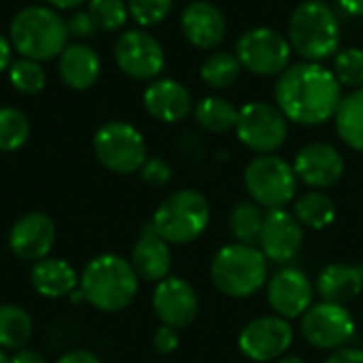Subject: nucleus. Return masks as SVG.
I'll use <instances>...</instances> for the list:
<instances>
[{
	"instance_id": "nucleus-1",
	"label": "nucleus",
	"mask_w": 363,
	"mask_h": 363,
	"mask_svg": "<svg viewBox=\"0 0 363 363\" xmlns=\"http://www.w3.org/2000/svg\"><path fill=\"white\" fill-rule=\"evenodd\" d=\"M281 113L300 125H321L330 121L342 100V85L330 68L319 62L289 66L274 87Z\"/></svg>"
},
{
	"instance_id": "nucleus-2",
	"label": "nucleus",
	"mask_w": 363,
	"mask_h": 363,
	"mask_svg": "<svg viewBox=\"0 0 363 363\" xmlns=\"http://www.w3.org/2000/svg\"><path fill=\"white\" fill-rule=\"evenodd\" d=\"M138 274L130 259L102 253L87 262L79 277L85 302L100 313H119L128 308L138 294Z\"/></svg>"
},
{
	"instance_id": "nucleus-3",
	"label": "nucleus",
	"mask_w": 363,
	"mask_h": 363,
	"mask_svg": "<svg viewBox=\"0 0 363 363\" xmlns=\"http://www.w3.org/2000/svg\"><path fill=\"white\" fill-rule=\"evenodd\" d=\"M13 49L28 60L47 62L57 57L68 45L66 19L51 6L30 4L15 13L9 26Z\"/></svg>"
},
{
	"instance_id": "nucleus-4",
	"label": "nucleus",
	"mask_w": 363,
	"mask_h": 363,
	"mask_svg": "<svg viewBox=\"0 0 363 363\" xmlns=\"http://www.w3.org/2000/svg\"><path fill=\"white\" fill-rule=\"evenodd\" d=\"M289 45L308 62H321L340 51L342 30L336 13L323 0H304L289 19Z\"/></svg>"
},
{
	"instance_id": "nucleus-5",
	"label": "nucleus",
	"mask_w": 363,
	"mask_h": 363,
	"mask_svg": "<svg viewBox=\"0 0 363 363\" xmlns=\"http://www.w3.org/2000/svg\"><path fill=\"white\" fill-rule=\"evenodd\" d=\"M211 279L223 296L251 298L268 279V259L253 245H228L213 257Z\"/></svg>"
},
{
	"instance_id": "nucleus-6",
	"label": "nucleus",
	"mask_w": 363,
	"mask_h": 363,
	"mask_svg": "<svg viewBox=\"0 0 363 363\" xmlns=\"http://www.w3.org/2000/svg\"><path fill=\"white\" fill-rule=\"evenodd\" d=\"M211 223L208 200L196 189H179L164 198L151 217L153 232L168 245L198 240Z\"/></svg>"
},
{
	"instance_id": "nucleus-7",
	"label": "nucleus",
	"mask_w": 363,
	"mask_h": 363,
	"mask_svg": "<svg viewBox=\"0 0 363 363\" xmlns=\"http://www.w3.org/2000/svg\"><path fill=\"white\" fill-rule=\"evenodd\" d=\"M91 149L100 166L115 174H132L147 162V143L128 121H106L94 134Z\"/></svg>"
},
{
	"instance_id": "nucleus-8",
	"label": "nucleus",
	"mask_w": 363,
	"mask_h": 363,
	"mask_svg": "<svg viewBox=\"0 0 363 363\" xmlns=\"http://www.w3.org/2000/svg\"><path fill=\"white\" fill-rule=\"evenodd\" d=\"M245 187L262 208H285L296 198L298 177L291 164L270 153L249 162L245 168Z\"/></svg>"
},
{
	"instance_id": "nucleus-9",
	"label": "nucleus",
	"mask_w": 363,
	"mask_h": 363,
	"mask_svg": "<svg viewBox=\"0 0 363 363\" xmlns=\"http://www.w3.org/2000/svg\"><path fill=\"white\" fill-rule=\"evenodd\" d=\"M289 38L272 28H253L236 43V57L245 70L259 77H281L291 66Z\"/></svg>"
},
{
	"instance_id": "nucleus-10",
	"label": "nucleus",
	"mask_w": 363,
	"mask_h": 363,
	"mask_svg": "<svg viewBox=\"0 0 363 363\" xmlns=\"http://www.w3.org/2000/svg\"><path fill=\"white\" fill-rule=\"evenodd\" d=\"M238 140L262 155H270L287 140V117L268 102H249L238 108Z\"/></svg>"
},
{
	"instance_id": "nucleus-11",
	"label": "nucleus",
	"mask_w": 363,
	"mask_h": 363,
	"mask_svg": "<svg viewBox=\"0 0 363 363\" xmlns=\"http://www.w3.org/2000/svg\"><path fill=\"white\" fill-rule=\"evenodd\" d=\"M115 62L119 70L134 81H153L166 64L162 43L145 28L125 30L115 43Z\"/></svg>"
},
{
	"instance_id": "nucleus-12",
	"label": "nucleus",
	"mask_w": 363,
	"mask_h": 363,
	"mask_svg": "<svg viewBox=\"0 0 363 363\" xmlns=\"http://www.w3.org/2000/svg\"><path fill=\"white\" fill-rule=\"evenodd\" d=\"M304 338L321 351L345 349L355 336V321L347 306L319 302L302 315Z\"/></svg>"
},
{
	"instance_id": "nucleus-13",
	"label": "nucleus",
	"mask_w": 363,
	"mask_h": 363,
	"mask_svg": "<svg viewBox=\"0 0 363 363\" xmlns=\"http://www.w3.org/2000/svg\"><path fill=\"white\" fill-rule=\"evenodd\" d=\"M294 342V328L279 315L257 317L238 336V349L251 362H272L283 357Z\"/></svg>"
},
{
	"instance_id": "nucleus-14",
	"label": "nucleus",
	"mask_w": 363,
	"mask_h": 363,
	"mask_svg": "<svg viewBox=\"0 0 363 363\" xmlns=\"http://www.w3.org/2000/svg\"><path fill=\"white\" fill-rule=\"evenodd\" d=\"M57 238L55 223L49 215L32 211L21 215L9 230V249L11 253L21 259L36 264L49 257Z\"/></svg>"
},
{
	"instance_id": "nucleus-15",
	"label": "nucleus",
	"mask_w": 363,
	"mask_h": 363,
	"mask_svg": "<svg viewBox=\"0 0 363 363\" xmlns=\"http://www.w3.org/2000/svg\"><path fill=\"white\" fill-rule=\"evenodd\" d=\"M151 306L155 317L162 321V325L174 330H183L191 325L200 308L196 289L179 277H166L164 281L155 283Z\"/></svg>"
},
{
	"instance_id": "nucleus-16",
	"label": "nucleus",
	"mask_w": 363,
	"mask_h": 363,
	"mask_svg": "<svg viewBox=\"0 0 363 363\" xmlns=\"http://www.w3.org/2000/svg\"><path fill=\"white\" fill-rule=\"evenodd\" d=\"M302 242H304V230L294 213L285 208L266 211L264 228L257 240L259 251L266 255V259L277 264H287L300 253Z\"/></svg>"
},
{
	"instance_id": "nucleus-17",
	"label": "nucleus",
	"mask_w": 363,
	"mask_h": 363,
	"mask_svg": "<svg viewBox=\"0 0 363 363\" xmlns=\"http://www.w3.org/2000/svg\"><path fill=\"white\" fill-rule=\"evenodd\" d=\"M296 177L313 189H328L345 174V157L328 143L304 145L294 162Z\"/></svg>"
},
{
	"instance_id": "nucleus-18",
	"label": "nucleus",
	"mask_w": 363,
	"mask_h": 363,
	"mask_svg": "<svg viewBox=\"0 0 363 363\" xmlns=\"http://www.w3.org/2000/svg\"><path fill=\"white\" fill-rule=\"evenodd\" d=\"M313 283L300 268H283L268 281V304L287 321L313 306Z\"/></svg>"
},
{
	"instance_id": "nucleus-19",
	"label": "nucleus",
	"mask_w": 363,
	"mask_h": 363,
	"mask_svg": "<svg viewBox=\"0 0 363 363\" xmlns=\"http://www.w3.org/2000/svg\"><path fill=\"white\" fill-rule=\"evenodd\" d=\"M143 104L153 119L164 123H179L194 108L189 89L174 79H153L143 91Z\"/></svg>"
},
{
	"instance_id": "nucleus-20",
	"label": "nucleus",
	"mask_w": 363,
	"mask_h": 363,
	"mask_svg": "<svg viewBox=\"0 0 363 363\" xmlns=\"http://www.w3.org/2000/svg\"><path fill=\"white\" fill-rule=\"evenodd\" d=\"M181 30L194 47L213 49L225 38L228 23L223 13L213 2L194 0L181 13Z\"/></svg>"
},
{
	"instance_id": "nucleus-21",
	"label": "nucleus",
	"mask_w": 363,
	"mask_h": 363,
	"mask_svg": "<svg viewBox=\"0 0 363 363\" xmlns=\"http://www.w3.org/2000/svg\"><path fill=\"white\" fill-rule=\"evenodd\" d=\"M100 55L87 43H70L57 55V74L62 83L74 91H85L94 87L100 79Z\"/></svg>"
},
{
	"instance_id": "nucleus-22",
	"label": "nucleus",
	"mask_w": 363,
	"mask_h": 363,
	"mask_svg": "<svg viewBox=\"0 0 363 363\" xmlns=\"http://www.w3.org/2000/svg\"><path fill=\"white\" fill-rule=\"evenodd\" d=\"M130 264L134 266L138 279L147 283H160L166 277H170V268H172L170 245L153 232L151 223L145 225V230L140 232L132 249Z\"/></svg>"
},
{
	"instance_id": "nucleus-23",
	"label": "nucleus",
	"mask_w": 363,
	"mask_h": 363,
	"mask_svg": "<svg viewBox=\"0 0 363 363\" xmlns=\"http://www.w3.org/2000/svg\"><path fill=\"white\" fill-rule=\"evenodd\" d=\"M30 285L38 296L49 300H60V298H68L74 289H79V274L66 259L49 255L32 264Z\"/></svg>"
},
{
	"instance_id": "nucleus-24",
	"label": "nucleus",
	"mask_w": 363,
	"mask_h": 363,
	"mask_svg": "<svg viewBox=\"0 0 363 363\" xmlns=\"http://www.w3.org/2000/svg\"><path fill=\"white\" fill-rule=\"evenodd\" d=\"M363 291V266L330 264L317 277V294L323 302L347 306Z\"/></svg>"
},
{
	"instance_id": "nucleus-25",
	"label": "nucleus",
	"mask_w": 363,
	"mask_h": 363,
	"mask_svg": "<svg viewBox=\"0 0 363 363\" xmlns=\"http://www.w3.org/2000/svg\"><path fill=\"white\" fill-rule=\"evenodd\" d=\"M34 334V321L30 313L17 304L0 306V349L19 351L26 349Z\"/></svg>"
},
{
	"instance_id": "nucleus-26",
	"label": "nucleus",
	"mask_w": 363,
	"mask_h": 363,
	"mask_svg": "<svg viewBox=\"0 0 363 363\" xmlns=\"http://www.w3.org/2000/svg\"><path fill=\"white\" fill-rule=\"evenodd\" d=\"M334 119L342 143L363 153V87L342 96Z\"/></svg>"
},
{
	"instance_id": "nucleus-27",
	"label": "nucleus",
	"mask_w": 363,
	"mask_h": 363,
	"mask_svg": "<svg viewBox=\"0 0 363 363\" xmlns=\"http://www.w3.org/2000/svg\"><path fill=\"white\" fill-rule=\"evenodd\" d=\"M296 219L311 230H325L336 219V204L334 200L323 194L321 189H313L304 196H300L294 204Z\"/></svg>"
},
{
	"instance_id": "nucleus-28",
	"label": "nucleus",
	"mask_w": 363,
	"mask_h": 363,
	"mask_svg": "<svg viewBox=\"0 0 363 363\" xmlns=\"http://www.w3.org/2000/svg\"><path fill=\"white\" fill-rule=\"evenodd\" d=\"M194 117L198 125L211 134H223L232 128H236L238 121V108L219 96H206L194 106Z\"/></svg>"
},
{
	"instance_id": "nucleus-29",
	"label": "nucleus",
	"mask_w": 363,
	"mask_h": 363,
	"mask_svg": "<svg viewBox=\"0 0 363 363\" xmlns=\"http://www.w3.org/2000/svg\"><path fill=\"white\" fill-rule=\"evenodd\" d=\"M240 70H242V64L238 62L236 53L215 51L202 62L200 77L213 89H228L238 81Z\"/></svg>"
},
{
	"instance_id": "nucleus-30",
	"label": "nucleus",
	"mask_w": 363,
	"mask_h": 363,
	"mask_svg": "<svg viewBox=\"0 0 363 363\" xmlns=\"http://www.w3.org/2000/svg\"><path fill=\"white\" fill-rule=\"evenodd\" d=\"M264 208L255 202H238L230 213V232L240 245H255L264 228Z\"/></svg>"
},
{
	"instance_id": "nucleus-31",
	"label": "nucleus",
	"mask_w": 363,
	"mask_h": 363,
	"mask_svg": "<svg viewBox=\"0 0 363 363\" xmlns=\"http://www.w3.org/2000/svg\"><path fill=\"white\" fill-rule=\"evenodd\" d=\"M30 119L15 106H0V153H13L30 140Z\"/></svg>"
},
{
	"instance_id": "nucleus-32",
	"label": "nucleus",
	"mask_w": 363,
	"mask_h": 363,
	"mask_svg": "<svg viewBox=\"0 0 363 363\" xmlns=\"http://www.w3.org/2000/svg\"><path fill=\"white\" fill-rule=\"evenodd\" d=\"M6 72H9V81L13 89H17L23 96H36L45 89L47 72L40 62L19 57V60H13Z\"/></svg>"
},
{
	"instance_id": "nucleus-33",
	"label": "nucleus",
	"mask_w": 363,
	"mask_h": 363,
	"mask_svg": "<svg viewBox=\"0 0 363 363\" xmlns=\"http://www.w3.org/2000/svg\"><path fill=\"white\" fill-rule=\"evenodd\" d=\"M87 13L100 32H117L130 17L125 0H87Z\"/></svg>"
},
{
	"instance_id": "nucleus-34",
	"label": "nucleus",
	"mask_w": 363,
	"mask_h": 363,
	"mask_svg": "<svg viewBox=\"0 0 363 363\" xmlns=\"http://www.w3.org/2000/svg\"><path fill=\"white\" fill-rule=\"evenodd\" d=\"M334 77L342 87L362 89L363 87V49L347 47L340 49L334 57Z\"/></svg>"
},
{
	"instance_id": "nucleus-35",
	"label": "nucleus",
	"mask_w": 363,
	"mask_h": 363,
	"mask_svg": "<svg viewBox=\"0 0 363 363\" xmlns=\"http://www.w3.org/2000/svg\"><path fill=\"white\" fill-rule=\"evenodd\" d=\"M130 17L140 26V28H151L162 23L170 11L174 0H125Z\"/></svg>"
},
{
	"instance_id": "nucleus-36",
	"label": "nucleus",
	"mask_w": 363,
	"mask_h": 363,
	"mask_svg": "<svg viewBox=\"0 0 363 363\" xmlns=\"http://www.w3.org/2000/svg\"><path fill=\"white\" fill-rule=\"evenodd\" d=\"M138 172L140 179L151 187H166L172 179V168L164 157H147Z\"/></svg>"
},
{
	"instance_id": "nucleus-37",
	"label": "nucleus",
	"mask_w": 363,
	"mask_h": 363,
	"mask_svg": "<svg viewBox=\"0 0 363 363\" xmlns=\"http://www.w3.org/2000/svg\"><path fill=\"white\" fill-rule=\"evenodd\" d=\"M66 30H68V36L74 38L77 43H85L87 38H91L98 32L91 15L87 13V9L85 11H81V9L72 11L68 15V19H66Z\"/></svg>"
},
{
	"instance_id": "nucleus-38",
	"label": "nucleus",
	"mask_w": 363,
	"mask_h": 363,
	"mask_svg": "<svg viewBox=\"0 0 363 363\" xmlns=\"http://www.w3.org/2000/svg\"><path fill=\"white\" fill-rule=\"evenodd\" d=\"M181 345V338H179V330L174 328H168V325H162L157 328L155 336H153V347L160 355H170L179 349Z\"/></svg>"
},
{
	"instance_id": "nucleus-39",
	"label": "nucleus",
	"mask_w": 363,
	"mask_h": 363,
	"mask_svg": "<svg viewBox=\"0 0 363 363\" xmlns=\"http://www.w3.org/2000/svg\"><path fill=\"white\" fill-rule=\"evenodd\" d=\"M325 363H363V351L353 349V347H345V349L332 351V355L325 359Z\"/></svg>"
},
{
	"instance_id": "nucleus-40",
	"label": "nucleus",
	"mask_w": 363,
	"mask_h": 363,
	"mask_svg": "<svg viewBox=\"0 0 363 363\" xmlns=\"http://www.w3.org/2000/svg\"><path fill=\"white\" fill-rule=\"evenodd\" d=\"M55 363H102V359L98 355H94L91 351H85V349H74V351H68L64 353Z\"/></svg>"
},
{
	"instance_id": "nucleus-41",
	"label": "nucleus",
	"mask_w": 363,
	"mask_h": 363,
	"mask_svg": "<svg viewBox=\"0 0 363 363\" xmlns=\"http://www.w3.org/2000/svg\"><path fill=\"white\" fill-rule=\"evenodd\" d=\"M9 363H47V359H45L38 351L26 347V349L15 351V353L9 357Z\"/></svg>"
},
{
	"instance_id": "nucleus-42",
	"label": "nucleus",
	"mask_w": 363,
	"mask_h": 363,
	"mask_svg": "<svg viewBox=\"0 0 363 363\" xmlns=\"http://www.w3.org/2000/svg\"><path fill=\"white\" fill-rule=\"evenodd\" d=\"M13 64V45L11 38L0 32V72H6Z\"/></svg>"
},
{
	"instance_id": "nucleus-43",
	"label": "nucleus",
	"mask_w": 363,
	"mask_h": 363,
	"mask_svg": "<svg viewBox=\"0 0 363 363\" xmlns=\"http://www.w3.org/2000/svg\"><path fill=\"white\" fill-rule=\"evenodd\" d=\"M47 6L55 9V11H77L83 4H87V0H45Z\"/></svg>"
},
{
	"instance_id": "nucleus-44",
	"label": "nucleus",
	"mask_w": 363,
	"mask_h": 363,
	"mask_svg": "<svg viewBox=\"0 0 363 363\" xmlns=\"http://www.w3.org/2000/svg\"><path fill=\"white\" fill-rule=\"evenodd\" d=\"M340 6L349 13V15H355V17H363V0H338Z\"/></svg>"
},
{
	"instance_id": "nucleus-45",
	"label": "nucleus",
	"mask_w": 363,
	"mask_h": 363,
	"mask_svg": "<svg viewBox=\"0 0 363 363\" xmlns=\"http://www.w3.org/2000/svg\"><path fill=\"white\" fill-rule=\"evenodd\" d=\"M279 363H306L302 357H283L279 359Z\"/></svg>"
},
{
	"instance_id": "nucleus-46",
	"label": "nucleus",
	"mask_w": 363,
	"mask_h": 363,
	"mask_svg": "<svg viewBox=\"0 0 363 363\" xmlns=\"http://www.w3.org/2000/svg\"><path fill=\"white\" fill-rule=\"evenodd\" d=\"M0 363H9V355H6V351H2V349H0Z\"/></svg>"
}]
</instances>
